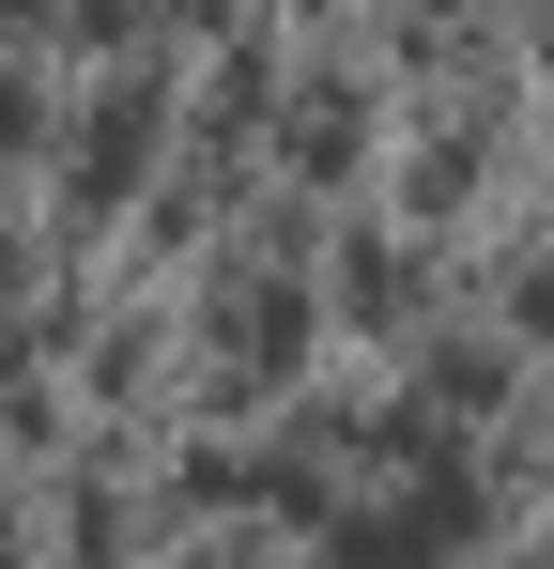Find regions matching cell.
I'll return each instance as SVG.
<instances>
[{
	"label": "cell",
	"mask_w": 554,
	"mask_h": 569,
	"mask_svg": "<svg viewBox=\"0 0 554 569\" xmlns=\"http://www.w3.org/2000/svg\"><path fill=\"white\" fill-rule=\"evenodd\" d=\"M0 278H16V247H0Z\"/></svg>",
	"instance_id": "1"
}]
</instances>
